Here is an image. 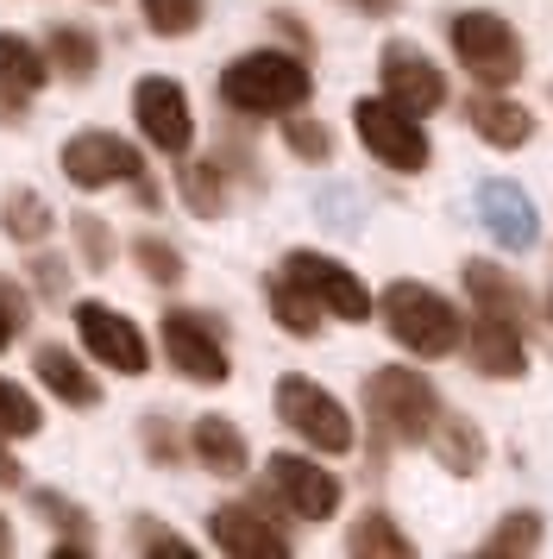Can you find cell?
I'll use <instances>...</instances> for the list:
<instances>
[{
	"instance_id": "cell-20",
	"label": "cell",
	"mask_w": 553,
	"mask_h": 559,
	"mask_svg": "<svg viewBox=\"0 0 553 559\" xmlns=\"http://www.w3.org/2000/svg\"><path fill=\"white\" fill-rule=\"evenodd\" d=\"M32 371H38V383H45L63 408H95L101 403V383L89 378V365H82L75 353H63V346H38Z\"/></svg>"
},
{
	"instance_id": "cell-23",
	"label": "cell",
	"mask_w": 553,
	"mask_h": 559,
	"mask_svg": "<svg viewBox=\"0 0 553 559\" xmlns=\"http://www.w3.org/2000/svg\"><path fill=\"white\" fill-rule=\"evenodd\" d=\"M38 51H45L50 76H63V82H89L101 70V38L89 26H63V20H57Z\"/></svg>"
},
{
	"instance_id": "cell-38",
	"label": "cell",
	"mask_w": 553,
	"mask_h": 559,
	"mask_svg": "<svg viewBox=\"0 0 553 559\" xmlns=\"http://www.w3.org/2000/svg\"><path fill=\"white\" fill-rule=\"evenodd\" d=\"M0 308H7V321L13 328H32V296H25V283H13V277H0Z\"/></svg>"
},
{
	"instance_id": "cell-1",
	"label": "cell",
	"mask_w": 553,
	"mask_h": 559,
	"mask_svg": "<svg viewBox=\"0 0 553 559\" xmlns=\"http://www.w3.org/2000/svg\"><path fill=\"white\" fill-rule=\"evenodd\" d=\"M315 95V70L302 51H283V45H264V51H239L221 70V102L246 120H264V114H290V107H308Z\"/></svg>"
},
{
	"instance_id": "cell-33",
	"label": "cell",
	"mask_w": 553,
	"mask_h": 559,
	"mask_svg": "<svg viewBox=\"0 0 553 559\" xmlns=\"http://www.w3.org/2000/svg\"><path fill=\"white\" fill-rule=\"evenodd\" d=\"M283 120V145L302 157V164H333V132H327V120H308V114H276Z\"/></svg>"
},
{
	"instance_id": "cell-15",
	"label": "cell",
	"mask_w": 553,
	"mask_h": 559,
	"mask_svg": "<svg viewBox=\"0 0 553 559\" xmlns=\"http://www.w3.org/2000/svg\"><path fill=\"white\" fill-rule=\"evenodd\" d=\"M472 214H478V227L491 233L503 252H528V246L541 239V214H534V202H528L522 182H509V177L478 182Z\"/></svg>"
},
{
	"instance_id": "cell-40",
	"label": "cell",
	"mask_w": 553,
	"mask_h": 559,
	"mask_svg": "<svg viewBox=\"0 0 553 559\" xmlns=\"http://www.w3.org/2000/svg\"><path fill=\"white\" fill-rule=\"evenodd\" d=\"M13 484H25V465L13 459V440L0 433V490H13Z\"/></svg>"
},
{
	"instance_id": "cell-10",
	"label": "cell",
	"mask_w": 553,
	"mask_h": 559,
	"mask_svg": "<svg viewBox=\"0 0 553 559\" xmlns=\"http://www.w3.org/2000/svg\"><path fill=\"white\" fill-rule=\"evenodd\" d=\"M132 120H139V139L151 152L183 157L196 152V114H189V95L176 76H139L132 82Z\"/></svg>"
},
{
	"instance_id": "cell-12",
	"label": "cell",
	"mask_w": 553,
	"mask_h": 559,
	"mask_svg": "<svg viewBox=\"0 0 553 559\" xmlns=\"http://www.w3.org/2000/svg\"><path fill=\"white\" fill-rule=\"evenodd\" d=\"M157 333H164V358H170L189 383H226L233 378V365H226V340H221V328H214L201 308H170Z\"/></svg>"
},
{
	"instance_id": "cell-25",
	"label": "cell",
	"mask_w": 553,
	"mask_h": 559,
	"mask_svg": "<svg viewBox=\"0 0 553 559\" xmlns=\"http://www.w3.org/2000/svg\"><path fill=\"white\" fill-rule=\"evenodd\" d=\"M45 82H50L45 51H38V45H32L25 32H0V88H7V95H25V102H32V95H38Z\"/></svg>"
},
{
	"instance_id": "cell-2",
	"label": "cell",
	"mask_w": 553,
	"mask_h": 559,
	"mask_svg": "<svg viewBox=\"0 0 553 559\" xmlns=\"http://www.w3.org/2000/svg\"><path fill=\"white\" fill-rule=\"evenodd\" d=\"M372 314L390 328L402 353L415 358H447L459 353V333H466V314L434 289V283H415V277H397L384 296L372 302Z\"/></svg>"
},
{
	"instance_id": "cell-37",
	"label": "cell",
	"mask_w": 553,
	"mask_h": 559,
	"mask_svg": "<svg viewBox=\"0 0 553 559\" xmlns=\"http://www.w3.org/2000/svg\"><path fill=\"white\" fill-rule=\"evenodd\" d=\"M25 277H32V289L45 296V302H63V289H70V271H63V258L38 252L32 264H25Z\"/></svg>"
},
{
	"instance_id": "cell-4",
	"label": "cell",
	"mask_w": 553,
	"mask_h": 559,
	"mask_svg": "<svg viewBox=\"0 0 553 559\" xmlns=\"http://www.w3.org/2000/svg\"><path fill=\"white\" fill-rule=\"evenodd\" d=\"M447 45L478 88H516V76H522V38L491 7H459L447 20Z\"/></svg>"
},
{
	"instance_id": "cell-32",
	"label": "cell",
	"mask_w": 553,
	"mask_h": 559,
	"mask_svg": "<svg viewBox=\"0 0 553 559\" xmlns=\"http://www.w3.org/2000/svg\"><path fill=\"white\" fill-rule=\"evenodd\" d=\"M38 428H45V408H38V396H32L25 383L0 378V433H7V440H32Z\"/></svg>"
},
{
	"instance_id": "cell-26",
	"label": "cell",
	"mask_w": 553,
	"mask_h": 559,
	"mask_svg": "<svg viewBox=\"0 0 553 559\" xmlns=\"http://www.w3.org/2000/svg\"><path fill=\"white\" fill-rule=\"evenodd\" d=\"M0 233L13 239V246H45L50 233H57V214L38 189H7V202H0Z\"/></svg>"
},
{
	"instance_id": "cell-11",
	"label": "cell",
	"mask_w": 553,
	"mask_h": 559,
	"mask_svg": "<svg viewBox=\"0 0 553 559\" xmlns=\"http://www.w3.org/2000/svg\"><path fill=\"white\" fill-rule=\"evenodd\" d=\"M377 82H384V102H397L402 114H440L447 107V76H440V63H427L422 45H409V38H390L384 51H377Z\"/></svg>"
},
{
	"instance_id": "cell-14",
	"label": "cell",
	"mask_w": 553,
	"mask_h": 559,
	"mask_svg": "<svg viewBox=\"0 0 553 559\" xmlns=\"http://www.w3.org/2000/svg\"><path fill=\"white\" fill-rule=\"evenodd\" d=\"M208 540L233 559H283L296 554V540L290 528H276L271 515H264V497L258 503H221L208 509Z\"/></svg>"
},
{
	"instance_id": "cell-29",
	"label": "cell",
	"mask_w": 553,
	"mask_h": 559,
	"mask_svg": "<svg viewBox=\"0 0 553 559\" xmlns=\"http://www.w3.org/2000/svg\"><path fill=\"white\" fill-rule=\"evenodd\" d=\"M541 540H548V522H541L534 509H516V515H503L497 528L478 540V554L484 559H516V554H534Z\"/></svg>"
},
{
	"instance_id": "cell-24",
	"label": "cell",
	"mask_w": 553,
	"mask_h": 559,
	"mask_svg": "<svg viewBox=\"0 0 553 559\" xmlns=\"http://www.w3.org/2000/svg\"><path fill=\"white\" fill-rule=\"evenodd\" d=\"M176 189H183L189 214H201V221L226 214V164L214 152H208V157L183 152V164H176Z\"/></svg>"
},
{
	"instance_id": "cell-7",
	"label": "cell",
	"mask_w": 553,
	"mask_h": 559,
	"mask_svg": "<svg viewBox=\"0 0 553 559\" xmlns=\"http://www.w3.org/2000/svg\"><path fill=\"white\" fill-rule=\"evenodd\" d=\"M264 490H271L276 509H290L296 522H333L340 503H346V484L333 478L327 465H315L308 453H271L264 459Z\"/></svg>"
},
{
	"instance_id": "cell-39",
	"label": "cell",
	"mask_w": 553,
	"mask_h": 559,
	"mask_svg": "<svg viewBox=\"0 0 553 559\" xmlns=\"http://www.w3.org/2000/svg\"><path fill=\"white\" fill-rule=\"evenodd\" d=\"M271 20H276V32H283V38H290V45H296V51H302V57L315 51V32L302 26L296 13H271Z\"/></svg>"
},
{
	"instance_id": "cell-21",
	"label": "cell",
	"mask_w": 553,
	"mask_h": 559,
	"mask_svg": "<svg viewBox=\"0 0 553 559\" xmlns=\"http://www.w3.org/2000/svg\"><path fill=\"white\" fill-rule=\"evenodd\" d=\"M422 447H434V459L447 465L452 478H472L478 465H484V453H491V447H484V433H478V421H466V415H447V408L434 415V428H427Z\"/></svg>"
},
{
	"instance_id": "cell-3",
	"label": "cell",
	"mask_w": 553,
	"mask_h": 559,
	"mask_svg": "<svg viewBox=\"0 0 553 559\" xmlns=\"http://www.w3.org/2000/svg\"><path fill=\"white\" fill-rule=\"evenodd\" d=\"M440 408L447 403H440L434 378L415 371V365H377L372 378H365V421L390 447H422Z\"/></svg>"
},
{
	"instance_id": "cell-36",
	"label": "cell",
	"mask_w": 553,
	"mask_h": 559,
	"mask_svg": "<svg viewBox=\"0 0 553 559\" xmlns=\"http://www.w3.org/2000/svg\"><path fill=\"white\" fill-rule=\"evenodd\" d=\"M132 547L139 554H196V540L176 534L170 522H157V515H132Z\"/></svg>"
},
{
	"instance_id": "cell-9",
	"label": "cell",
	"mask_w": 553,
	"mask_h": 559,
	"mask_svg": "<svg viewBox=\"0 0 553 559\" xmlns=\"http://www.w3.org/2000/svg\"><path fill=\"white\" fill-rule=\"evenodd\" d=\"M283 277L302 283V289L315 296V308L333 314V321H372V289H365V277H358L352 264H340V258L315 252V246H296V252L283 258Z\"/></svg>"
},
{
	"instance_id": "cell-6",
	"label": "cell",
	"mask_w": 553,
	"mask_h": 559,
	"mask_svg": "<svg viewBox=\"0 0 553 559\" xmlns=\"http://www.w3.org/2000/svg\"><path fill=\"white\" fill-rule=\"evenodd\" d=\"M352 132H358V145H365L384 170H397V177H422L427 157H434L422 120L402 114L397 102H384V95H358V102H352Z\"/></svg>"
},
{
	"instance_id": "cell-28",
	"label": "cell",
	"mask_w": 553,
	"mask_h": 559,
	"mask_svg": "<svg viewBox=\"0 0 553 559\" xmlns=\"http://www.w3.org/2000/svg\"><path fill=\"white\" fill-rule=\"evenodd\" d=\"M346 554H358V559H372V554L409 559V554H415V540L397 528V515H384V509H365V515H358V522L346 528Z\"/></svg>"
},
{
	"instance_id": "cell-19",
	"label": "cell",
	"mask_w": 553,
	"mask_h": 559,
	"mask_svg": "<svg viewBox=\"0 0 553 559\" xmlns=\"http://www.w3.org/2000/svg\"><path fill=\"white\" fill-rule=\"evenodd\" d=\"M459 277H466V296H472V308H484V314H503V321H516L522 328L528 321V289L503 264H491V258H466L459 264Z\"/></svg>"
},
{
	"instance_id": "cell-31",
	"label": "cell",
	"mask_w": 553,
	"mask_h": 559,
	"mask_svg": "<svg viewBox=\"0 0 553 559\" xmlns=\"http://www.w3.org/2000/svg\"><path fill=\"white\" fill-rule=\"evenodd\" d=\"M132 258H139V271H145V283H157V289H176V283L189 277V264H183V252H176L164 233H139L132 239Z\"/></svg>"
},
{
	"instance_id": "cell-8",
	"label": "cell",
	"mask_w": 553,
	"mask_h": 559,
	"mask_svg": "<svg viewBox=\"0 0 553 559\" xmlns=\"http://www.w3.org/2000/svg\"><path fill=\"white\" fill-rule=\"evenodd\" d=\"M70 321H75L82 353L95 358V365H114L120 378H145L151 371V346H145V333L132 328V314L95 302V296H82V302L70 308Z\"/></svg>"
},
{
	"instance_id": "cell-5",
	"label": "cell",
	"mask_w": 553,
	"mask_h": 559,
	"mask_svg": "<svg viewBox=\"0 0 553 559\" xmlns=\"http://www.w3.org/2000/svg\"><path fill=\"white\" fill-rule=\"evenodd\" d=\"M271 403H276V421L296 433L302 447H315V453H327V459L352 453L358 428H352L346 403H340L327 383L302 378V371H283V378H276V396H271Z\"/></svg>"
},
{
	"instance_id": "cell-16",
	"label": "cell",
	"mask_w": 553,
	"mask_h": 559,
	"mask_svg": "<svg viewBox=\"0 0 553 559\" xmlns=\"http://www.w3.org/2000/svg\"><path fill=\"white\" fill-rule=\"evenodd\" d=\"M459 346L472 353V365L484 371V378H522V371H528L522 328H516V321H503V314H484V308H478V321L459 333Z\"/></svg>"
},
{
	"instance_id": "cell-18",
	"label": "cell",
	"mask_w": 553,
	"mask_h": 559,
	"mask_svg": "<svg viewBox=\"0 0 553 559\" xmlns=\"http://www.w3.org/2000/svg\"><path fill=\"white\" fill-rule=\"evenodd\" d=\"M189 453L196 465H208L214 478H246L251 472V440L226 415H196V428H189Z\"/></svg>"
},
{
	"instance_id": "cell-45",
	"label": "cell",
	"mask_w": 553,
	"mask_h": 559,
	"mask_svg": "<svg viewBox=\"0 0 553 559\" xmlns=\"http://www.w3.org/2000/svg\"><path fill=\"white\" fill-rule=\"evenodd\" d=\"M548 321H553V296H548Z\"/></svg>"
},
{
	"instance_id": "cell-17",
	"label": "cell",
	"mask_w": 553,
	"mask_h": 559,
	"mask_svg": "<svg viewBox=\"0 0 553 559\" xmlns=\"http://www.w3.org/2000/svg\"><path fill=\"white\" fill-rule=\"evenodd\" d=\"M466 127L484 145H497V152H522L528 139H534V114L522 102H509L503 88H478L472 102H466Z\"/></svg>"
},
{
	"instance_id": "cell-43",
	"label": "cell",
	"mask_w": 553,
	"mask_h": 559,
	"mask_svg": "<svg viewBox=\"0 0 553 559\" xmlns=\"http://www.w3.org/2000/svg\"><path fill=\"white\" fill-rule=\"evenodd\" d=\"M7 340H20V328L7 321V308H0V353H7Z\"/></svg>"
},
{
	"instance_id": "cell-22",
	"label": "cell",
	"mask_w": 553,
	"mask_h": 559,
	"mask_svg": "<svg viewBox=\"0 0 553 559\" xmlns=\"http://www.w3.org/2000/svg\"><path fill=\"white\" fill-rule=\"evenodd\" d=\"M32 515L45 522L57 540H50V554L57 559H82L95 554V528H89V515H82V503H70V497H57V490H32Z\"/></svg>"
},
{
	"instance_id": "cell-42",
	"label": "cell",
	"mask_w": 553,
	"mask_h": 559,
	"mask_svg": "<svg viewBox=\"0 0 553 559\" xmlns=\"http://www.w3.org/2000/svg\"><path fill=\"white\" fill-rule=\"evenodd\" d=\"M346 7H358V13H365V20H377V13H390V7H397V0H346Z\"/></svg>"
},
{
	"instance_id": "cell-27",
	"label": "cell",
	"mask_w": 553,
	"mask_h": 559,
	"mask_svg": "<svg viewBox=\"0 0 553 559\" xmlns=\"http://www.w3.org/2000/svg\"><path fill=\"white\" fill-rule=\"evenodd\" d=\"M264 302H271L276 328L290 333V340H315V333H321V308H315V296H308L302 283H290L283 271L264 277Z\"/></svg>"
},
{
	"instance_id": "cell-30",
	"label": "cell",
	"mask_w": 553,
	"mask_h": 559,
	"mask_svg": "<svg viewBox=\"0 0 553 559\" xmlns=\"http://www.w3.org/2000/svg\"><path fill=\"white\" fill-rule=\"evenodd\" d=\"M151 38H189L208 20V0H139Z\"/></svg>"
},
{
	"instance_id": "cell-41",
	"label": "cell",
	"mask_w": 553,
	"mask_h": 559,
	"mask_svg": "<svg viewBox=\"0 0 553 559\" xmlns=\"http://www.w3.org/2000/svg\"><path fill=\"white\" fill-rule=\"evenodd\" d=\"M0 127H25V95H7L0 88Z\"/></svg>"
},
{
	"instance_id": "cell-13",
	"label": "cell",
	"mask_w": 553,
	"mask_h": 559,
	"mask_svg": "<svg viewBox=\"0 0 553 559\" xmlns=\"http://www.w3.org/2000/svg\"><path fill=\"white\" fill-rule=\"evenodd\" d=\"M57 164H63V177H70L75 189H89V195H95V189H114V182H132L145 170L139 145L120 139V132H75V139H63Z\"/></svg>"
},
{
	"instance_id": "cell-44",
	"label": "cell",
	"mask_w": 553,
	"mask_h": 559,
	"mask_svg": "<svg viewBox=\"0 0 553 559\" xmlns=\"http://www.w3.org/2000/svg\"><path fill=\"white\" fill-rule=\"evenodd\" d=\"M0 554H13V522L0 515Z\"/></svg>"
},
{
	"instance_id": "cell-34",
	"label": "cell",
	"mask_w": 553,
	"mask_h": 559,
	"mask_svg": "<svg viewBox=\"0 0 553 559\" xmlns=\"http://www.w3.org/2000/svg\"><path fill=\"white\" fill-rule=\"evenodd\" d=\"M70 239L82 271H114V227L101 214H70Z\"/></svg>"
},
{
	"instance_id": "cell-35",
	"label": "cell",
	"mask_w": 553,
	"mask_h": 559,
	"mask_svg": "<svg viewBox=\"0 0 553 559\" xmlns=\"http://www.w3.org/2000/svg\"><path fill=\"white\" fill-rule=\"evenodd\" d=\"M139 440H145V459H151V465H164V472L183 465V453H189V440L170 428V415H164V408H145V415H139Z\"/></svg>"
}]
</instances>
